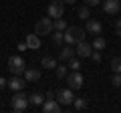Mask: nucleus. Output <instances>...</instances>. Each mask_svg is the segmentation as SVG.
Returning a JSON list of instances; mask_svg holds the SVG:
<instances>
[{
  "label": "nucleus",
  "mask_w": 121,
  "mask_h": 113,
  "mask_svg": "<svg viewBox=\"0 0 121 113\" xmlns=\"http://www.w3.org/2000/svg\"><path fill=\"white\" fill-rule=\"evenodd\" d=\"M63 40L67 44H77L81 40H85V30L81 26H69V28L63 30Z\"/></svg>",
  "instance_id": "1"
},
{
  "label": "nucleus",
  "mask_w": 121,
  "mask_h": 113,
  "mask_svg": "<svg viewBox=\"0 0 121 113\" xmlns=\"http://www.w3.org/2000/svg\"><path fill=\"white\" fill-rule=\"evenodd\" d=\"M10 105H12L14 111H26L28 109V95H24L22 91H14V97L10 99Z\"/></svg>",
  "instance_id": "2"
},
{
  "label": "nucleus",
  "mask_w": 121,
  "mask_h": 113,
  "mask_svg": "<svg viewBox=\"0 0 121 113\" xmlns=\"http://www.w3.org/2000/svg\"><path fill=\"white\" fill-rule=\"evenodd\" d=\"M24 69H26V65H24V59H22L20 55H12L8 59V71L12 75H22Z\"/></svg>",
  "instance_id": "3"
},
{
  "label": "nucleus",
  "mask_w": 121,
  "mask_h": 113,
  "mask_svg": "<svg viewBox=\"0 0 121 113\" xmlns=\"http://www.w3.org/2000/svg\"><path fill=\"white\" fill-rule=\"evenodd\" d=\"M35 32H36V35H51V32H52V20H51V16L39 18V20H36V26H35Z\"/></svg>",
  "instance_id": "4"
},
{
  "label": "nucleus",
  "mask_w": 121,
  "mask_h": 113,
  "mask_svg": "<svg viewBox=\"0 0 121 113\" xmlns=\"http://www.w3.org/2000/svg\"><path fill=\"white\" fill-rule=\"evenodd\" d=\"M55 99L59 101V105H71L73 103V99H75V95H73V89H59V91L55 93Z\"/></svg>",
  "instance_id": "5"
},
{
  "label": "nucleus",
  "mask_w": 121,
  "mask_h": 113,
  "mask_svg": "<svg viewBox=\"0 0 121 113\" xmlns=\"http://www.w3.org/2000/svg\"><path fill=\"white\" fill-rule=\"evenodd\" d=\"M67 83H69V89H73V91H77V89L83 87V83H85V79H83V75L79 73V71H73L71 75H67Z\"/></svg>",
  "instance_id": "6"
},
{
  "label": "nucleus",
  "mask_w": 121,
  "mask_h": 113,
  "mask_svg": "<svg viewBox=\"0 0 121 113\" xmlns=\"http://www.w3.org/2000/svg\"><path fill=\"white\" fill-rule=\"evenodd\" d=\"M65 12V2L63 0H52L48 4V16L51 18H60Z\"/></svg>",
  "instance_id": "7"
},
{
  "label": "nucleus",
  "mask_w": 121,
  "mask_h": 113,
  "mask_svg": "<svg viewBox=\"0 0 121 113\" xmlns=\"http://www.w3.org/2000/svg\"><path fill=\"white\" fill-rule=\"evenodd\" d=\"M91 52H93V47H91L89 43H85V40L77 43V48H75V55H77L79 59H87V56H91Z\"/></svg>",
  "instance_id": "8"
},
{
  "label": "nucleus",
  "mask_w": 121,
  "mask_h": 113,
  "mask_svg": "<svg viewBox=\"0 0 121 113\" xmlns=\"http://www.w3.org/2000/svg\"><path fill=\"white\" fill-rule=\"evenodd\" d=\"M40 107H43L44 113H59L60 111V105H59V101H56V99H44Z\"/></svg>",
  "instance_id": "9"
},
{
  "label": "nucleus",
  "mask_w": 121,
  "mask_h": 113,
  "mask_svg": "<svg viewBox=\"0 0 121 113\" xmlns=\"http://www.w3.org/2000/svg\"><path fill=\"white\" fill-rule=\"evenodd\" d=\"M103 10H105V14H117L121 10V2L119 0H105Z\"/></svg>",
  "instance_id": "10"
},
{
  "label": "nucleus",
  "mask_w": 121,
  "mask_h": 113,
  "mask_svg": "<svg viewBox=\"0 0 121 113\" xmlns=\"http://www.w3.org/2000/svg\"><path fill=\"white\" fill-rule=\"evenodd\" d=\"M85 28H87V32L89 35H101V30H103V24H101L99 20H93V18H89L87 20V24H85Z\"/></svg>",
  "instance_id": "11"
},
{
  "label": "nucleus",
  "mask_w": 121,
  "mask_h": 113,
  "mask_svg": "<svg viewBox=\"0 0 121 113\" xmlns=\"http://www.w3.org/2000/svg\"><path fill=\"white\" fill-rule=\"evenodd\" d=\"M24 85H26V81H24V79H20V75H14V77L8 81V87L12 89V91H22Z\"/></svg>",
  "instance_id": "12"
},
{
  "label": "nucleus",
  "mask_w": 121,
  "mask_h": 113,
  "mask_svg": "<svg viewBox=\"0 0 121 113\" xmlns=\"http://www.w3.org/2000/svg\"><path fill=\"white\" fill-rule=\"evenodd\" d=\"M40 79V71L39 69H32V67H30V69H24V81L26 83H36Z\"/></svg>",
  "instance_id": "13"
},
{
  "label": "nucleus",
  "mask_w": 121,
  "mask_h": 113,
  "mask_svg": "<svg viewBox=\"0 0 121 113\" xmlns=\"http://www.w3.org/2000/svg\"><path fill=\"white\" fill-rule=\"evenodd\" d=\"M75 56V48H73V44H67L65 48H60V52H59V61H69V59H73Z\"/></svg>",
  "instance_id": "14"
},
{
  "label": "nucleus",
  "mask_w": 121,
  "mask_h": 113,
  "mask_svg": "<svg viewBox=\"0 0 121 113\" xmlns=\"http://www.w3.org/2000/svg\"><path fill=\"white\" fill-rule=\"evenodd\" d=\"M26 47L30 48V51H36V48H40V39L39 35H26Z\"/></svg>",
  "instance_id": "15"
},
{
  "label": "nucleus",
  "mask_w": 121,
  "mask_h": 113,
  "mask_svg": "<svg viewBox=\"0 0 121 113\" xmlns=\"http://www.w3.org/2000/svg\"><path fill=\"white\" fill-rule=\"evenodd\" d=\"M40 67H44V69H48V71H52L56 67V59H52V56H48V55H44L43 59H40Z\"/></svg>",
  "instance_id": "16"
},
{
  "label": "nucleus",
  "mask_w": 121,
  "mask_h": 113,
  "mask_svg": "<svg viewBox=\"0 0 121 113\" xmlns=\"http://www.w3.org/2000/svg\"><path fill=\"white\" fill-rule=\"evenodd\" d=\"M43 101H44V97L43 95H40V93H32V95H28V105H35V107H36V105H43Z\"/></svg>",
  "instance_id": "17"
},
{
  "label": "nucleus",
  "mask_w": 121,
  "mask_h": 113,
  "mask_svg": "<svg viewBox=\"0 0 121 113\" xmlns=\"http://www.w3.org/2000/svg\"><path fill=\"white\" fill-rule=\"evenodd\" d=\"M105 44H107V40H105V39H103V36H101V35H97V36H95V40H93V44H91V47L95 48V51H103V48H105Z\"/></svg>",
  "instance_id": "18"
},
{
  "label": "nucleus",
  "mask_w": 121,
  "mask_h": 113,
  "mask_svg": "<svg viewBox=\"0 0 121 113\" xmlns=\"http://www.w3.org/2000/svg\"><path fill=\"white\" fill-rule=\"evenodd\" d=\"M71 105H73L77 111H81V109H85V107H87V101H85V97H75Z\"/></svg>",
  "instance_id": "19"
},
{
  "label": "nucleus",
  "mask_w": 121,
  "mask_h": 113,
  "mask_svg": "<svg viewBox=\"0 0 121 113\" xmlns=\"http://www.w3.org/2000/svg\"><path fill=\"white\" fill-rule=\"evenodd\" d=\"M77 16H79V18H83V20H85V18H89V16H91L89 6H87V4H85V6H81V8L77 10Z\"/></svg>",
  "instance_id": "20"
},
{
  "label": "nucleus",
  "mask_w": 121,
  "mask_h": 113,
  "mask_svg": "<svg viewBox=\"0 0 121 113\" xmlns=\"http://www.w3.org/2000/svg\"><path fill=\"white\" fill-rule=\"evenodd\" d=\"M52 28H55V30H65V28H67V22L63 20V18H55V22H52Z\"/></svg>",
  "instance_id": "21"
},
{
  "label": "nucleus",
  "mask_w": 121,
  "mask_h": 113,
  "mask_svg": "<svg viewBox=\"0 0 121 113\" xmlns=\"http://www.w3.org/2000/svg\"><path fill=\"white\" fill-rule=\"evenodd\" d=\"M111 69H113V73H121V59L119 56H115L111 61Z\"/></svg>",
  "instance_id": "22"
},
{
  "label": "nucleus",
  "mask_w": 121,
  "mask_h": 113,
  "mask_svg": "<svg viewBox=\"0 0 121 113\" xmlns=\"http://www.w3.org/2000/svg\"><path fill=\"white\" fill-rule=\"evenodd\" d=\"M67 63H69V67L73 71H81V61H79V59H75V56H73V59H69Z\"/></svg>",
  "instance_id": "23"
},
{
  "label": "nucleus",
  "mask_w": 121,
  "mask_h": 113,
  "mask_svg": "<svg viewBox=\"0 0 121 113\" xmlns=\"http://www.w3.org/2000/svg\"><path fill=\"white\" fill-rule=\"evenodd\" d=\"M63 43V30H55L52 32V44H60Z\"/></svg>",
  "instance_id": "24"
},
{
  "label": "nucleus",
  "mask_w": 121,
  "mask_h": 113,
  "mask_svg": "<svg viewBox=\"0 0 121 113\" xmlns=\"http://www.w3.org/2000/svg\"><path fill=\"white\" fill-rule=\"evenodd\" d=\"M55 69H56V79H65L67 77V67H63V65L59 67V65H56Z\"/></svg>",
  "instance_id": "25"
},
{
  "label": "nucleus",
  "mask_w": 121,
  "mask_h": 113,
  "mask_svg": "<svg viewBox=\"0 0 121 113\" xmlns=\"http://www.w3.org/2000/svg\"><path fill=\"white\" fill-rule=\"evenodd\" d=\"M111 83L115 85V87H121V73H113V77H111Z\"/></svg>",
  "instance_id": "26"
},
{
  "label": "nucleus",
  "mask_w": 121,
  "mask_h": 113,
  "mask_svg": "<svg viewBox=\"0 0 121 113\" xmlns=\"http://www.w3.org/2000/svg\"><path fill=\"white\" fill-rule=\"evenodd\" d=\"M91 59H93L95 63H99L101 61V51H93V52H91Z\"/></svg>",
  "instance_id": "27"
},
{
  "label": "nucleus",
  "mask_w": 121,
  "mask_h": 113,
  "mask_svg": "<svg viewBox=\"0 0 121 113\" xmlns=\"http://www.w3.org/2000/svg\"><path fill=\"white\" fill-rule=\"evenodd\" d=\"M87 6H97V4H101V0H83Z\"/></svg>",
  "instance_id": "28"
},
{
  "label": "nucleus",
  "mask_w": 121,
  "mask_h": 113,
  "mask_svg": "<svg viewBox=\"0 0 121 113\" xmlns=\"http://www.w3.org/2000/svg\"><path fill=\"white\" fill-rule=\"evenodd\" d=\"M4 87H8V81H6L4 77H0V91H2Z\"/></svg>",
  "instance_id": "29"
},
{
  "label": "nucleus",
  "mask_w": 121,
  "mask_h": 113,
  "mask_svg": "<svg viewBox=\"0 0 121 113\" xmlns=\"http://www.w3.org/2000/svg\"><path fill=\"white\" fill-rule=\"evenodd\" d=\"M115 30H117V35L121 36V18H119V20H117V24H115Z\"/></svg>",
  "instance_id": "30"
},
{
  "label": "nucleus",
  "mask_w": 121,
  "mask_h": 113,
  "mask_svg": "<svg viewBox=\"0 0 121 113\" xmlns=\"http://www.w3.org/2000/svg\"><path fill=\"white\" fill-rule=\"evenodd\" d=\"M26 48H28V47H26V40H24V43H18V51H26Z\"/></svg>",
  "instance_id": "31"
},
{
  "label": "nucleus",
  "mask_w": 121,
  "mask_h": 113,
  "mask_svg": "<svg viewBox=\"0 0 121 113\" xmlns=\"http://www.w3.org/2000/svg\"><path fill=\"white\" fill-rule=\"evenodd\" d=\"M63 2H69V4H75V2H77V0H63Z\"/></svg>",
  "instance_id": "32"
}]
</instances>
